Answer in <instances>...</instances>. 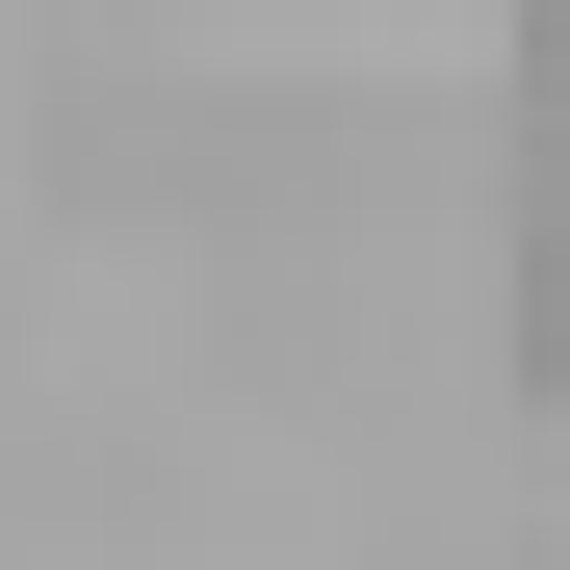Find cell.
I'll return each mask as SVG.
<instances>
[{
    "instance_id": "cell-1",
    "label": "cell",
    "mask_w": 570,
    "mask_h": 570,
    "mask_svg": "<svg viewBox=\"0 0 570 570\" xmlns=\"http://www.w3.org/2000/svg\"><path fill=\"white\" fill-rule=\"evenodd\" d=\"M519 363L570 390V105H544V156H519Z\"/></svg>"
},
{
    "instance_id": "cell-2",
    "label": "cell",
    "mask_w": 570,
    "mask_h": 570,
    "mask_svg": "<svg viewBox=\"0 0 570 570\" xmlns=\"http://www.w3.org/2000/svg\"><path fill=\"white\" fill-rule=\"evenodd\" d=\"M519 78H544V105H570V0H519Z\"/></svg>"
}]
</instances>
